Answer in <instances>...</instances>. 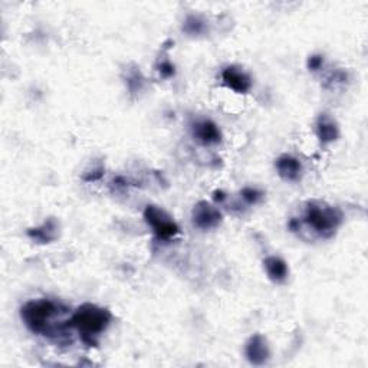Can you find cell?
Listing matches in <instances>:
<instances>
[{
	"label": "cell",
	"mask_w": 368,
	"mask_h": 368,
	"mask_svg": "<svg viewBox=\"0 0 368 368\" xmlns=\"http://www.w3.org/2000/svg\"><path fill=\"white\" fill-rule=\"evenodd\" d=\"M112 314L95 304H82L71 315L72 328L79 334L81 341L86 347H96L101 335L108 329Z\"/></svg>",
	"instance_id": "cell-2"
},
{
	"label": "cell",
	"mask_w": 368,
	"mask_h": 368,
	"mask_svg": "<svg viewBox=\"0 0 368 368\" xmlns=\"http://www.w3.org/2000/svg\"><path fill=\"white\" fill-rule=\"evenodd\" d=\"M71 315L72 312L68 307L49 298L28 301L21 308V319L32 334L56 342H61L71 335V331L74 329Z\"/></svg>",
	"instance_id": "cell-1"
},
{
	"label": "cell",
	"mask_w": 368,
	"mask_h": 368,
	"mask_svg": "<svg viewBox=\"0 0 368 368\" xmlns=\"http://www.w3.org/2000/svg\"><path fill=\"white\" fill-rule=\"evenodd\" d=\"M102 176H104V167H102V166H98V167L89 170L88 173H85L82 179H84L85 181L91 183V181H98L99 179H102Z\"/></svg>",
	"instance_id": "cell-17"
},
{
	"label": "cell",
	"mask_w": 368,
	"mask_h": 368,
	"mask_svg": "<svg viewBox=\"0 0 368 368\" xmlns=\"http://www.w3.org/2000/svg\"><path fill=\"white\" fill-rule=\"evenodd\" d=\"M264 269H265L268 278L277 285L285 284L289 278V267L279 257L271 255V257L265 258L264 259Z\"/></svg>",
	"instance_id": "cell-12"
},
{
	"label": "cell",
	"mask_w": 368,
	"mask_h": 368,
	"mask_svg": "<svg viewBox=\"0 0 368 368\" xmlns=\"http://www.w3.org/2000/svg\"><path fill=\"white\" fill-rule=\"evenodd\" d=\"M302 220L315 234L329 239L342 224L344 214L338 207L321 200H312L307 203Z\"/></svg>",
	"instance_id": "cell-3"
},
{
	"label": "cell",
	"mask_w": 368,
	"mask_h": 368,
	"mask_svg": "<svg viewBox=\"0 0 368 368\" xmlns=\"http://www.w3.org/2000/svg\"><path fill=\"white\" fill-rule=\"evenodd\" d=\"M244 357H247V359L252 365H265L271 357L268 339L261 334H254L252 337H249L247 344H244Z\"/></svg>",
	"instance_id": "cell-8"
},
{
	"label": "cell",
	"mask_w": 368,
	"mask_h": 368,
	"mask_svg": "<svg viewBox=\"0 0 368 368\" xmlns=\"http://www.w3.org/2000/svg\"><path fill=\"white\" fill-rule=\"evenodd\" d=\"M183 32L190 35V36H199L206 34L207 31V22L203 16L200 15H189L186 16L183 22Z\"/></svg>",
	"instance_id": "cell-13"
},
{
	"label": "cell",
	"mask_w": 368,
	"mask_h": 368,
	"mask_svg": "<svg viewBox=\"0 0 368 368\" xmlns=\"http://www.w3.org/2000/svg\"><path fill=\"white\" fill-rule=\"evenodd\" d=\"M126 85L131 94H140L146 86V78L140 68L133 66L126 71Z\"/></svg>",
	"instance_id": "cell-14"
},
{
	"label": "cell",
	"mask_w": 368,
	"mask_h": 368,
	"mask_svg": "<svg viewBox=\"0 0 368 368\" xmlns=\"http://www.w3.org/2000/svg\"><path fill=\"white\" fill-rule=\"evenodd\" d=\"M193 226L203 232H210L217 229L223 222V214L219 207L207 200H200L194 204L192 210Z\"/></svg>",
	"instance_id": "cell-5"
},
{
	"label": "cell",
	"mask_w": 368,
	"mask_h": 368,
	"mask_svg": "<svg viewBox=\"0 0 368 368\" xmlns=\"http://www.w3.org/2000/svg\"><path fill=\"white\" fill-rule=\"evenodd\" d=\"M264 196H265L264 192H261L259 189H255V187H243L240 190V197L243 199V202L251 206L261 203Z\"/></svg>",
	"instance_id": "cell-15"
},
{
	"label": "cell",
	"mask_w": 368,
	"mask_h": 368,
	"mask_svg": "<svg viewBox=\"0 0 368 368\" xmlns=\"http://www.w3.org/2000/svg\"><path fill=\"white\" fill-rule=\"evenodd\" d=\"M220 76L222 82L236 94H248L254 86L252 76L237 65H229L223 68Z\"/></svg>",
	"instance_id": "cell-6"
},
{
	"label": "cell",
	"mask_w": 368,
	"mask_h": 368,
	"mask_svg": "<svg viewBox=\"0 0 368 368\" xmlns=\"http://www.w3.org/2000/svg\"><path fill=\"white\" fill-rule=\"evenodd\" d=\"M157 71H159L160 76H161V78H164V79H169V78L174 76V74H176V68H174V65H173V64H171V61H170V59H167V58H164V59H160V61H159V64H157Z\"/></svg>",
	"instance_id": "cell-16"
},
{
	"label": "cell",
	"mask_w": 368,
	"mask_h": 368,
	"mask_svg": "<svg viewBox=\"0 0 368 368\" xmlns=\"http://www.w3.org/2000/svg\"><path fill=\"white\" fill-rule=\"evenodd\" d=\"M143 217L146 220V223L153 229L156 237L159 240H171L174 239L179 233H180V227L176 223V220L161 207L154 206V204H149L144 209Z\"/></svg>",
	"instance_id": "cell-4"
},
{
	"label": "cell",
	"mask_w": 368,
	"mask_h": 368,
	"mask_svg": "<svg viewBox=\"0 0 368 368\" xmlns=\"http://www.w3.org/2000/svg\"><path fill=\"white\" fill-rule=\"evenodd\" d=\"M315 134L322 146L335 143L341 134L337 119L328 112H321L315 121Z\"/></svg>",
	"instance_id": "cell-9"
},
{
	"label": "cell",
	"mask_w": 368,
	"mask_h": 368,
	"mask_svg": "<svg viewBox=\"0 0 368 368\" xmlns=\"http://www.w3.org/2000/svg\"><path fill=\"white\" fill-rule=\"evenodd\" d=\"M59 222L54 217L46 219L42 224L28 229V237L38 244H48L58 239Z\"/></svg>",
	"instance_id": "cell-11"
},
{
	"label": "cell",
	"mask_w": 368,
	"mask_h": 368,
	"mask_svg": "<svg viewBox=\"0 0 368 368\" xmlns=\"http://www.w3.org/2000/svg\"><path fill=\"white\" fill-rule=\"evenodd\" d=\"M192 136L200 146H217L223 141V134L214 121L209 118L197 119L192 126Z\"/></svg>",
	"instance_id": "cell-7"
},
{
	"label": "cell",
	"mask_w": 368,
	"mask_h": 368,
	"mask_svg": "<svg viewBox=\"0 0 368 368\" xmlns=\"http://www.w3.org/2000/svg\"><path fill=\"white\" fill-rule=\"evenodd\" d=\"M275 169L278 176L288 183H297L302 179L304 166L299 159L291 154H282L275 161Z\"/></svg>",
	"instance_id": "cell-10"
},
{
	"label": "cell",
	"mask_w": 368,
	"mask_h": 368,
	"mask_svg": "<svg viewBox=\"0 0 368 368\" xmlns=\"http://www.w3.org/2000/svg\"><path fill=\"white\" fill-rule=\"evenodd\" d=\"M324 66V56L322 55H312L308 58V69L315 72L322 69Z\"/></svg>",
	"instance_id": "cell-18"
},
{
	"label": "cell",
	"mask_w": 368,
	"mask_h": 368,
	"mask_svg": "<svg viewBox=\"0 0 368 368\" xmlns=\"http://www.w3.org/2000/svg\"><path fill=\"white\" fill-rule=\"evenodd\" d=\"M226 199L224 193L223 192H214V200L216 202H223Z\"/></svg>",
	"instance_id": "cell-19"
}]
</instances>
